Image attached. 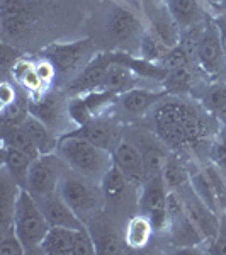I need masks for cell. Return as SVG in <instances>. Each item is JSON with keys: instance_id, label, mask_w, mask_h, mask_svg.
Segmentation results:
<instances>
[{"instance_id": "f1b7e54d", "label": "cell", "mask_w": 226, "mask_h": 255, "mask_svg": "<svg viewBox=\"0 0 226 255\" xmlns=\"http://www.w3.org/2000/svg\"><path fill=\"white\" fill-rule=\"evenodd\" d=\"M162 177L165 180L168 189H179L184 184L189 182L191 175H189L187 168L184 167V163L177 160L175 157H167L165 163L162 168Z\"/></svg>"}, {"instance_id": "b9f144b4", "label": "cell", "mask_w": 226, "mask_h": 255, "mask_svg": "<svg viewBox=\"0 0 226 255\" xmlns=\"http://www.w3.org/2000/svg\"><path fill=\"white\" fill-rule=\"evenodd\" d=\"M211 254L226 255V230H221L215 235V242L211 245Z\"/></svg>"}, {"instance_id": "60d3db41", "label": "cell", "mask_w": 226, "mask_h": 255, "mask_svg": "<svg viewBox=\"0 0 226 255\" xmlns=\"http://www.w3.org/2000/svg\"><path fill=\"white\" fill-rule=\"evenodd\" d=\"M0 101H2V109L15 102V89L10 82L3 80L2 85H0Z\"/></svg>"}, {"instance_id": "e0dca14e", "label": "cell", "mask_w": 226, "mask_h": 255, "mask_svg": "<svg viewBox=\"0 0 226 255\" xmlns=\"http://www.w3.org/2000/svg\"><path fill=\"white\" fill-rule=\"evenodd\" d=\"M20 126H22L24 129H26V133L31 136V139L34 141V145L38 146L41 155L55 153L56 146H58V138H55V134L51 133V128L44 125L41 119L32 116L29 113Z\"/></svg>"}, {"instance_id": "d590c367", "label": "cell", "mask_w": 226, "mask_h": 255, "mask_svg": "<svg viewBox=\"0 0 226 255\" xmlns=\"http://www.w3.org/2000/svg\"><path fill=\"white\" fill-rule=\"evenodd\" d=\"M206 174L209 177V180H211L213 189H215V194H216L221 213H225L226 211V182H225V179L221 177L218 167H208Z\"/></svg>"}, {"instance_id": "7a4b0ae2", "label": "cell", "mask_w": 226, "mask_h": 255, "mask_svg": "<svg viewBox=\"0 0 226 255\" xmlns=\"http://www.w3.org/2000/svg\"><path fill=\"white\" fill-rule=\"evenodd\" d=\"M56 153L63 158L68 168L87 177V179L96 180L99 184L114 163L111 151L97 146L96 143H92L79 133L58 138Z\"/></svg>"}, {"instance_id": "836d02e7", "label": "cell", "mask_w": 226, "mask_h": 255, "mask_svg": "<svg viewBox=\"0 0 226 255\" xmlns=\"http://www.w3.org/2000/svg\"><path fill=\"white\" fill-rule=\"evenodd\" d=\"M22 242L14 228L0 233V255H26Z\"/></svg>"}, {"instance_id": "5b68a950", "label": "cell", "mask_w": 226, "mask_h": 255, "mask_svg": "<svg viewBox=\"0 0 226 255\" xmlns=\"http://www.w3.org/2000/svg\"><path fill=\"white\" fill-rule=\"evenodd\" d=\"M67 163L56 151L39 155L36 160H32L24 189L29 191V194L36 201L48 194H53L58 191L61 177L67 172Z\"/></svg>"}, {"instance_id": "1f68e13d", "label": "cell", "mask_w": 226, "mask_h": 255, "mask_svg": "<svg viewBox=\"0 0 226 255\" xmlns=\"http://www.w3.org/2000/svg\"><path fill=\"white\" fill-rule=\"evenodd\" d=\"M97 247L92 232L87 225L84 228L73 230V255H96Z\"/></svg>"}, {"instance_id": "484cf974", "label": "cell", "mask_w": 226, "mask_h": 255, "mask_svg": "<svg viewBox=\"0 0 226 255\" xmlns=\"http://www.w3.org/2000/svg\"><path fill=\"white\" fill-rule=\"evenodd\" d=\"M3 145L17 148V150L24 151L26 155H29L32 160H36L41 155L38 146L34 145V141H32L22 126L3 128Z\"/></svg>"}, {"instance_id": "3957f363", "label": "cell", "mask_w": 226, "mask_h": 255, "mask_svg": "<svg viewBox=\"0 0 226 255\" xmlns=\"http://www.w3.org/2000/svg\"><path fill=\"white\" fill-rule=\"evenodd\" d=\"M12 226H14L15 233L20 238L27 254L41 252V244H43L44 237L51 226H49L39 203L26 189H20L19 192Z\"/></svg>"}, {"instance_id": "9c48e42d", "label": "cell", "mask_w": 226, "mask_h": 255, "mask_svg": "<svg viewBox=\"0 0 226 255\" xmlns=\"http://www.w3.org/2000/svg\"><path fill=\"white\" fill-rule=\"evenodd\" d=\"M143 14H146L148 29L167 48H174L180 43V26L172 15L167 2L143 0Z\"/></svg>"}, {"instance_id": "9a60e30c", "label": "cell", "mask_w": 226, "mask_h": 255, "mask_svg": "<svg viewBox=\"0 0 226 255\" xmlns=\"http://www.w3.org/2000/svg\"><path fill=\"white\" fill-rule=\"evenodd\" d=\"M165 92H160V90H150V89H143V87H134L128 90V92L121 94L119 102H121V108L126 111L128 114L133 116H141L146 114L150 109H153L155 106L165 97Z\"/></svg>"}, {"instance_id": "277c9868", "label": "cell", "mask_w": 226, "mask_h": 255, "mask_svg": "<svg viewBox=\"0 0 226 255\" xmlns=\"http://www.w3.org/2000/svg\"><path fill=\"white\" fill-rule=\"evenodd\" d=\"M58 192L85 225L90 218H96L104 201L101 184L77 174L72 168H67L61 177Z\"/></svg>"}, {"instance_id": "30bf717a", "label": "cell", "mask_w": 226, "mask_h": 255, "mask_svg": "<svg viewBox=\"0 0 226 255\" xmlns=\"http://www.w3.org/2000/svg\"><path fill=\"white\" fill-rule=\"evenodd\" d=\"M194 56L197 63H199V67L208 75L215 77L223 70L226 56L223 51V44H221L220 31H218L215 20H206V24H204L203 36L199 39Z\"/></svg>"}, {"instance_id": "7dc6e473", "label": "cell", "mask_w": 226, "mask_h": 255, "mask_svg": "<svg viewBox=\"0 0 226 255\" xmlns=\"http://www.w3.org/2000/svg\"><path fill=\"white\" fill-rule=\"evenodd\" d=\"M162 2H167V0H162Z\"/></svg>"}, {"instance_id": "cb8c5ba5", "label": "cell", "mask_w": 226, "mask_h": 255, "mask_svg": "<svg viewBox=\"0 0 226 255\" xmlns=\"http://www.w3.org/2000/svg\"><path fill=\"white\" fill-rule=\"evenodd\" d=\"M189 184H191V189H192V192L196 194L197 199H199L204 206H208L209 209H211L213 213L220 215V213H221L220 204H218L215 189H213V184H211V180H209L206 170L197 172V174L191 175Z\"/></svg>"}, {"instance_id": "f546056e", "label": "cell", "mask_w": 226, "mask_h": 255, "mask_svg": "<svg viewBox=\"0 0 226 255\" xmlns=\"http://www.w3.org/2000/svg\"><path fill=\"white\" fill-rule=\"evenodd\" d=\"M167 92H186L192 84V72L189 67L167 70V77L163 80Z\"/></svg>"}, {"instance_id": "ffe728a7", "label": "cell", "mask_w": 226, "mask_h": 255, "mask_svg": "<svg viewBox=\"0 0 226 255\" xmlns=\"http://www.w3.org/2000/svg\"><path fill=\"white\" fill-rule=\"evenodd\" d=\"M41 254L73 255V230L51 226L41 244Z\"/></svg>"}, {"instance_id": "5bb4252c", "label": "cell", "mask_w": 226, "mask_h": 255, "mask_svg": "<svg viewBox=\"0 0 226 255\" xmlns=\"http://www.w3.org/2000/svg\"><path fill=\"white\" fill-rule=\"evenodd\" d=\"M77 133L108 151H113L117 143L122 139L116 125L111 119H102V118H94L85 126L79 128Z\"/></svg>"}, {"instance_id": "d6a6232c", "label": "cell", "mask_w": 226, "mask_h": 255, "mask_svg": "<svg viewBox=\"0 0 226 255\" xmlns=\"http://www.w3.org/2000/svg\"><path fill=\"white\" fill-rule=\"evenodd\" d=\"M208 108L216 114L218 119L226 121V84L215 85L208 92Z\"/></svg>"}, {"instance_id": "bcb514c9", "label": "cell", "mask_w": 226, "mask_h": 255, "mask_svg": "<svg viewBox=\"0 0 226 255\" xmlns=\"http://www.w3.org/2000/svg\"><path fill=\"white\" fill-rule=\"evenodd\" d=\"M209 2H211V3H213V5H215V7H216V5H218V3H220V2H221V0H209Z\"/></svg>"}, {"instance_id": "7402d4cb", "label": "cell", "mask_w": 226, "mask_h": 255, "mask_svg": "<svg viewBox=\"0 0 226 255\" xmlns=\"http://www.w3.org/2000/svg\"><path fill=\"white\" fill-rule=\"evenodd\" d=\"M155 233L151 221L145 215H136L129 220L126 226V244L131 249H143L148 245L151 235Z\"/></svg>"}, {"instance_id": "ab89813d", "label": "cell", "mask_w": 226, "mask_h": 255, "mask_svg": "<svg viewBox=\"0 0 226 255\" xmlns=\"http://www.w3.org/2000/svg\"><path fill=\"white\" fill-rule=\"evenodd\" d=\"M34 67H36V73H38L39 79L43 80V84L49 85L53 80H55V77H56V68H55V65H53L48 58H46V60L38 61V63H36Z\"/></svg>"}, {"instance_id": "74e56055", "label": "cell", "mask_w": 226, "mask_h": 255, "mask_svg": "<svg viewBox=\"0 0 226 255\" xmlns=\"http://www.w3.org/2000/svg\"><path fill=\"white\" fill-rule=\"evenodd\" d=\"M20 60L19 51L14 46H10L7 41L2 43V48H0V65H2L3 72H9V70L14 68V65Z\"/></svg>"}, {"instance_id": "7bdbcfd3", "label": "cell", "mask_w": 226, "mask_h": 255, "mask_svg": "<svg viewBox=\"0 0 226 255\" xmlns=\"http://www.w3.org/2000/svg\"><path fill=\"white\" fill-rule=\"evenodd\" d=\"M218 31H220V38H221V44H223V51L226 56V14H221L220 17L215 19Z\"/></svg>"}, {"instance_id": "4dcf8cb0", "label": "cell", "mask_w": 226, "mask_h": 255, "mask_svg": "<svg viewBox=\"0 0 226 255\" xmlns=\"http://www.w3.org/2000/svg\"><path fill=\"white\" fill-rule=\"evenodd\" d=\"M29 17L27 14L14 15V17H2V34L5 39H19L29 31Z\"/></svg>"}, {"instance_id": "d6986e66", "label": "cell", "mask_w": 226, "mask_h": 255, "mask_svg": "<svg viewBox=\"0 0 226 255\" xmlns=\"http://www.w3.org/2000/svg\"><path fill=\"white\" fill-rule=\"evenodd\" d=\"M2 162H3V168L12 175V179L22 189L26 187L27 174H29V167L32 163V158L29 155H26L24 151H20L14 146L3 145Z\"/></svg>"}, {"instance_id": "4316f807", "label": "cell", "mask_w": 226, "mask_h": 255, "mask_svg": "<svg viewBox=\"0 0 226 255\" xmlns=\"http://www.w3.org/2000/svg\"><path fill=\"white\" fill-rule=\"evenodd\" d=\"M168 49L170 48H167L153 32L148 29V27H145V32H143L141 39H139V46H138L139 58L151 61V63H162L163 56L167 55Z\"/></svg>"}, {"instance_id": "8fae6325", "label": "cell", "mask_w": 226, "mask_h": 255, "mask_svg": "<svg viewBox=\"0 0 226 255\" xmlns=\"http://www.w3.org/2000/svg\"><path fill=\"white\" fill-rule=\"evenodd\" d=\"M111 153H113L114 165L122 172V175L128 179L131 186H141L145 182L146 172L141 151L129 139H121Z\"/></svg>"}, {"instance_id": "f35d334b", "label": "cell", "mask_w": 226, "mask_h": 255, "mask_svg": "<svg viewBox=\"0 0 226 255\" xmlns=\"http://www.w3.org/2000/svg\"><path fill=\"white\" fill-rule=\"evenodd\" d=\"M0 12H2V17H14V15L26 14V5L22 0H2Z\"/></svg>"}, {"instance_id": "ee69618b", "label": "cell", "mask_w": 226, "mask_h": 255, "mask_svg": "<svg viewBox=\"0 0 226 255\" xmlns=\"http://www.w3.org/2000/svg\"><path fill=\"white\" fill-rule=\"evenodd\" d=\"M119 5H124L128 7V9H133L139 12V14H143V0H116Z\"/></svg>"}, {"instance_id": "4fadbf2b", "label": "cell", "mask_w": 226, "mask_h": 255, "mask_svg": "<svg viewBox=\"0 0 226 255\" xmlns=\"http://www.w3.org/2000/svg\"><path fill=\"white\" fill-rule=\"evenodd\" d=\"M38 203L41 209H43L44 216H46L49 226H61V228L70 230H79L85 226L84 221L68 206L67 201L61 197L58 191L41 197V199H38Z\"/></svg>"}, {"instance_id": "c3c4849f", "label": "cell", "mask_w": 226, "mask_h": 255, "mask_svg": "<svg viewBox=\"0 0 226 255\" xmlns=\"http://www.w3.org/2000/svg\"><path fill=\"white\" fill-rule=\"evenodd\" d=\"M225 215H226V211H225Z\"/></svg>"}, {"instance_id": "44dd1931", "label": "cell", "mask_w": 226, "mask_h": 255, "mask_svg": "<svg viewBox=\"0 0 226 255\" xmlns=\"http://www.w3.org/2000/svg\"><path fill=\"white\" fill-rule=\"evenodd\" d=\"M97 247V254L102 255H113L121 252V242L116 233V230L113 228L106 221H96L94 228H90Z\"/></svg>"}, {"instance_id": "83f0119b", "label": "cell", "mask_w": 226, "mask_h": 255, "mask_svg": "<svg viewBox=\"0 0 226 255\" xmlns=\"http://www.w3.org/2000/svg\"><path fill=\"white\" fill-rule=\"evenodd\" d=\"M27 111H29L32 116L41 119L49 128L56 126V123H58V116H60L58 102L55 99L48 97L46 94H43L41 97H36V101L31 102Z\"/></svg>"}, {"instance_id": "8992f818", "label": "cell", "mask_w": 226, "mask_h": 255, "mask_svg": "<svg viewBox=\"0 0 226 255\" xmlns=\"http://www.w3.org/2000/svg\"><path fill=\"white\" fill-rule=\"evenodd\" d=\"M94 43L89 38L77 39L72 43H55L46 49V58L55 65L61 75H73L82 72L94 60Z\"/></svg>"}, {"instance_id": "52a82bcc", "label": "cell", "mask_w": 226, "mask_h": 255, "mask_svg": "<svg viewBox=\"0 0 226 255\" xmlns=\"http://www.w3.org/2000/svg\"><path fill=\"white\" fill-rule=\"evenodd\" d=\"M106 31H108V36L113 39L114 44L126 49L134 46L138 51L139 39L145 32V26L139 19V12L116 3L108 12Z\"/></svg>"}, {"instance_id": "6da1fadb", "label": "cell", "mask_w": 226, "mask_h": 255, "mask_svg": "<svg viewBox=\"0 0 226 255\" xmlns=\"http://www.w3.org/2000/svg\"><path fill=\"white\" fill-rule=\"evenodd\" d=\"M153 126L158 138L172 148L196 145L208 133L203 114L179 99H162L155 106Z\"/></svg>"}, {"instance_id": "f6af8a7d", "label": "cell", "mask_w": 226, "mask_h": 255, "mask_svg": "<svg viewBox=\"0 0 226 255\" xmlns=\"http://www.w3.org/2000/svg\"><path fill=\"white\" fill-rule=\"evenodd\" d=\"M216 10L221 12V14H226V0H221L220 3L216 5Z\"/></svg>"}, {"instance_id": "ac0fdd59", "label": "cell", "mask_w": 226, "mask_h": 255, "mask_svg": "<svg viewBox=\"0 0 226 255\" xmlns=\"http://www.w3.org/2000/svg\"><path fill=\"white\" fill-rule=\"evenodd\" d=\"M167 5L180 26V31L204 22V10L201 0H167Z\"/></svg>"}, {"instance_id": "603a6c76", "label": "cell", "mask_w": 226, "mask_h": 255, "mask_svg": "<svg viewBox=\"0 0 226 255\" xmlns=\"http://www.w3.org/2000/svg\"><path fill=\"white\" fill-rule=\"evenodd\" d=\"M10 72H12V75H14V79L26 90H29L31 94H34V96H38V97H41L44 94L46 84H43V80L39 79V75L36 73V67L31 61L19 60Z\"/></svg>"}, {"instance_id": "2e32d148", "label": "cell", "mask_w": 226, "mask_h": 255, "mask_svg": "<svg viewBox=\"0 0 226 255\" xmlns=\"http://www.w3.org/2000/svg\"><path fill=\"white\" fill-rule=\"evenodd\" d=\"M113 58V55H111ZM136 73L133 72L129 67H126L124 63L114 60L109 63L108 72H106L104 77V84H102V89L109 90L113 94H124L128 90L134 89V82H136Z\"/></svg>"}, {"instance_id": "7c38bea8", "label": "cell", "mask_w": 226, "mask_h": 255, "mask_svg": "<svg viewBox=\"0 0 226 255\" xmlns=\"http://www.w3.org/2000/svg\"><path fill=\"white\" fill-rule=\"evenodd\" d=\"M113 61L111 55H101V56H94V60L85 67L82 72L77 73L70 84L67 85V90L73 96H85L89 92H94L97 89H102L104 84V77L108 72L109 63Z\"/></svg>"}, {"instance_id": "e575fe53", "label": "cell", "mask_w": 226, "mask_h": 255, "mask_svg": "<svg viewBox=\"0 0 226 255\" xmlns=\"http://www.w3.org/2000/svg\"><path fill=\"white\" fill-rule=\"evenodd\" d=\"M189 63H191V55L186 51V48L182 44H177V46L168 49L160 65H163L167 70H172V68L189 67Z\"/></svg>"}, {"instance_id": "ba28073f", "label": "cell", "mask_w": 226, "mask_h": 255, "mask_svg": "<svg viewBox=\"0 0 226 255\" xmlns=\"http://www.w3.org/2000/svg\"><path fill=\"white\" fill-rule=\"evenodd\" d=\"M168 187L162 175L150 177L143 182V191L139 196V209L141 215L148 216L155 233H160L170 223V215L167 209Z\"/></svg>"}, {"instance_id": "d4e9b609", "label": "cell", "mask_w": 226, "mask_h": 255, "mask_svg": "<svg viewBox=\"0 0 226 255\" xmlns=\"http://www.w3.org/2000/svg\"><path fill=\"white\" fill-rule=\"evenodd\" d=\"M128 179L122 175V172L114 165L109 168L108 172L104 174L101 180V189L102 194H104L106 201H119L124 194L126 187H128Z\"/></svg>"}, {"instance_id": "8d00e7d4", "label": "cell", "mask_w": 226, "mask_h": 255, "mask_svg": "<svg viewBox=\"0 0 226 255\" xmlns=\"http://www.w3.org/2000/svg\"><path fill=\"white\" fill-rule=\"evenodd\" d=\"M211 158L218 168L226 170V128L220 131L216 141L211 146Z\"/></svg>"}]
</instances>
